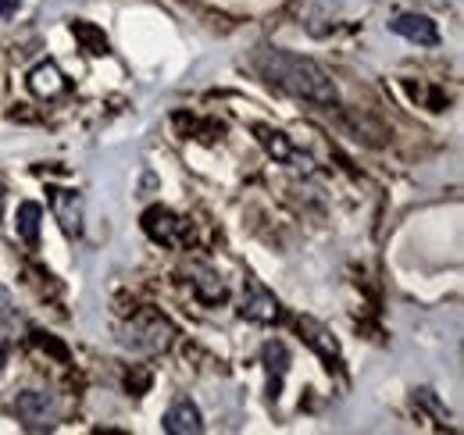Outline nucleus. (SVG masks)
Returning <instances> with one entry per match:
<instances>
[{
	"mask_svg": "<svg viewBox=\"0 0 464 435\" xmlns=\"http://www.w3.org/2000/svg\"><path fill=\"white\" fill-rule=\"evenodd\" d=\"M257 72H261L272 86L286 90V93L307 101V104L333 108V104L340 101L333 79H329L325 68H318L311 57L290 54V51H261V54H257Z\"/></svg>",
	"mask_w": 464,
	"mask_h": 435,
	"instance_id": "f257e3e1",
	"label": "nucleus"
},
{
	"mask_svg": "<svg viewBox=\"0 0 464 435\" xmlns=\"http://www.w3.org/2000/svg\"><path fill=\"white\" fill-rule=\"evenodd\" d=\"M14 414H18L29 429H47V425H54V418H58V400H54L51 392L29 389V392H18Z\"/></svg>",
	"mask_w": 464,
	"mask_h": 435,
	"instance_id": "f03ea898",
	"label": "nucleus"
},
{
	"mask_svg": "<svg viewBox=\"0 0 464 435\" xmlns=\"http://www.w3.org/2000/svg\"><path fill=\"white\" fill-rule=\"evenodd\" d=\"M51 211L64 228V236H79L82 232V197L72 189H51Z\"/></svg>",
	"mask_w": 464,
	"mask_h": 435,
	"instance_id": "7ed1b4c3",
	"label": "nucleus"
},
{
	"mask_svg": "<svg viewBox=\"0 0 464 435\" xmlns=\"http://www.w3.org/2000/svg\"><path fill=\"white\" fill-rule=\"evenodd\" d=\"M390 29H393L397 36L411 40V44H421V47H436V44H440V29H436V22H429L425 14H397V18L390 22Z\"/></svg>",
	"mask_w": 464,
	"mask_h": 435,
	"instance_id": "20e7f679",
	"label": "nucleus"
},
{
	"mask_svg": "<svg viewBox=\"0 0 464 435\" xmlns=\"http://www.w3.org/2000/svg\"><path fill=\"white\" fill-rule=\"evenodd\" d=\"M243 318L268 325V322H276V318H279V300H276V296H272L265 285L246 282V296H243Z\"/></svg>",
	"mask_w": 464,
	"mask_h": 435,
	"instance_id": "39448f33",
	"label": "nucleus"
},
{
	"mask_svg": "<svg viewBox=\"0 0 464 435\" xmlns=\"http://www.w3.org/2000/svg\"><path fill=\"white\" fill-rule=\"evenodd\" d=\"M165 432L169 435H200L204 432V421H200V411L193 400H175L165 414Z\"/></svg>",
	"mask_w": 464,
	"mask_h": 435,
	"instance_id": "423d86ee",
	"label": "nucleus"
},
{
	"mask_svg": "<svg viewBox=\"0 0 464 435\" xmlns=\"http://www.w3.org/2000/svg\"><path fill=\"white\" fill-rule=\"evenodd\" d=\"M261 361H265V372H268V396H279L283 392V379L290 372V350H286V343H279V339L265 343Z\"/></svg>",
	"mask_w": 464,
	"mask_h": 435,
	"instance_id": "0eeeda50",
	"label": "nucleus"
},
{
	"mask_svg": "<svg viewBox=\"0 0 464 435\" xmlns=\"http://www.w3.org/2000/svg\"><path fill=\"white\" fill-rule=\"evenodd\" d=\"M143 228H147V236L158 239V243H175L182 225H179V218H175L169 208H150V211L143 215Z\"/></svg>",
	"mask_w": 464,
	"mask_h": 435,
	"instance_id": "6e6552de",
	"label": "nucleus"
},
{
	"mask_svg": "<svg viewBox=\"0 0 464 435\" xmlns=\"http://www.w3.org/2000/svg\"><path fill=\"white\" fill-rule=\"evenodd\" d=\"M29 90H33L36 97H47V101L64 93V79H61L58 64H51V61L36 64V68L29 72Z\"/></svg>",
	"mask_w": 464,
	"mask_h": 435,
	"instance_id": "1a4fd4ad",
	"label": "nucleus"
},
{
	"mask_svg": "<svg viewBox=\"0 0 464 435\" xmlns=\"http://www.w3.org/2000/svg\"><path fill=\"white\" fill-rule=\"evenodd\" d=\"M40 221H44V208H40V204H33V200L18 204L14 228H18V236H22L29 246H36V243H40Z\"/></svg>",
	"mask_w": 464,
	"mask_h": 435,
	"instance_id": "9d476101",
	"label": "nucleus"
},
{
	"mask_svg": "<svg viewBox=\"0 0 464 435\" xmlns=\"http://www.w3.org/2000/svg\"><path fill=\"white\" fill-rule=\"evenodd\" d=\"M75 36L90 44V54H108V40H104V36H101L93 25H86V22H75Z\"/></svg>",
	"mask_w": 464,
	"mask_h": 435,
	"instance_id": "9b49d317",
	"label": "nucleus"
},
{
	"mask_svg": "<svg viewBox=\"0 0 464 435\" xmlns=\"http://www.w3.org/2000/svg\"><path fill=\"white\" fill-rule=\"evenodd\" d=\"M300 328H304V332H311V335H307V343H314V346H318L325 357H336V353H340V350H336V343H333V339H325V332H322L318 325L300 322Z\"/></svg>",
	"mask_w": 464,
	"mask_h": 435,
	"instance_id": "f8f14e48",
	"label": "nucleus"
},
{
	"mask_svg": "<svg viewBox=\"0 0 464 435\" xmlns=\"http://www.w3.org/2000/svg\"><path fill=\"white\" fill-rule=\"evenodd\" d=\"M18 11V0H0V18H11Z\"/></svg>",
	"mask_w": 464,
	"mask_h": 435,
	"instance_id": "ddd939ff",
	"label": "nucleus"
},
{
	"mask_svg": "<svg viewBox=\"0 0 464 435\" xmlns=\"http://www.w3.org/2000/svg\"><path fill=\"white\" fill-rule=\"evenodd\" d=\"M4 364H7V350H4V343H0V372H4Z\"/></svg>",
	"mask_w": 464,
	"mask_h": 435,
	"instance_id": "4468645a",
	"label": "nucleus"
}]
</instances>
